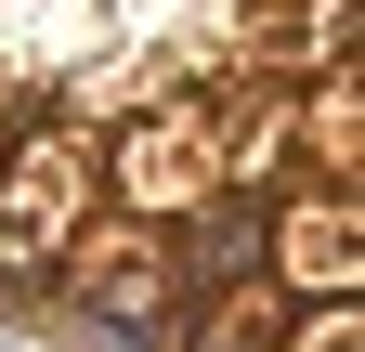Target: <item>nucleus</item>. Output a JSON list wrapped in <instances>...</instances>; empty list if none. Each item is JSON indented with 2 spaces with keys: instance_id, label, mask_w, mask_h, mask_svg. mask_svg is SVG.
I'll return each mask as SVG.
<instances>
[{
  "instance_id": "nucleus-2",
  "label": "nucleus",
  "mask_w": 365,
  "mask_h": 352,
  "mask_svg": "<svg viewBox=\"0 0 365 352\" xmlns=\"http://www.w3.org/2000/svg\"><path fill=\"white\" fill-rule=\"evenodd\" d=\"M196 352H261V326H235V314H209V339Z\"/></svg>"
},
{
  "instance_id": "nucleus-1",
  "label": "nucleus",
  "mask_w": 365,
  "mask_h": 352,
  "mask_svg": "<svg viewBox=\"0 0 365 352\" xmlns=\"http://www.w3.org/2000/svg\"><path fill=\"white\" fill-rule=\"evenodd\" d=\"M78 170H91V144H78V130H39V144H26V170H14V196H0V248H14L26 274L78 235Z\"/></svg>"
}]
</instances>
